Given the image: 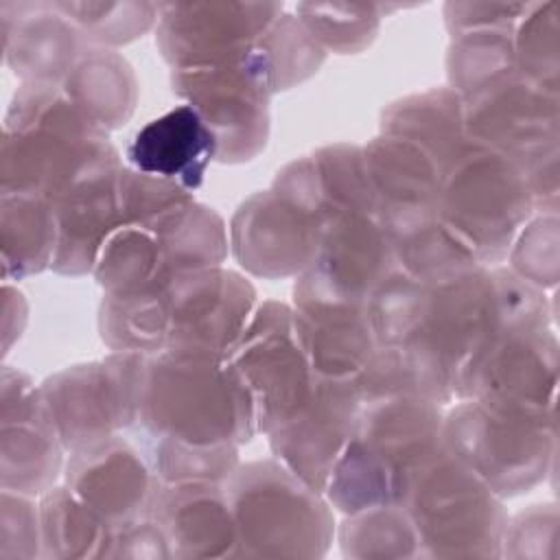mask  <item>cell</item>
Instances as JSON below:
<instances>
[{
	"mask_svg": "<svg viewBox=\"0 0 560 560\" xmlns=\"http://www.w3.org/2000/svg\"><path fill=\"white\" fill-rule=\"evenodd\" d=\"M300 22L317 44L337 50H359L374 37L378 13L374 4H298Z\"/></svg>",
	"mask_w": 560,
	"mask_h": 560,
	"instance_id": "4316f807",
	"label": "cell"
},
{
	"mask_svg": "<svg viewBox=\"0 0 560 560\" xmlns=\"http://www.w3.org/2000/svg\"><path fill=\"white\" fill-rule=\"evenodd\" d=\"M293 324L317 376L352 381L378 348L368 306L339 302L302 287H295Z\"/></svg>",
	"mask_w": 560,
	"mask_h": 560,
	"instance_id": "ac0fdd59",
	"label": "cell"
},
{
	"mask_svg": "<svg viewBox=\"0 0 560 560\" xmlns=\"http://www.w3.org/2000/svg\"><path fill=\"white\" fill-rule=\"evenodd\" d=\"M514 39L510 28H483L459 33L451 55L448 74L457 90L468 96L512 74Z\"/></svg>",
	"mask_w": 560,
	"mask_h": 560,
	"instance_id": "484cf974",
	"label": "cell"
},
{
	"mask_svg": "<svg viewBox=\"0 0 560 560\" xmlns=\"http://www.w3.org/2000/svg\"><path fill=\"white\" fill-rule=\"evenodd\" d=\"M120 168L98 173L52 203L57 271L83 273L96 265L101 247L120 223Z\"/></svg>",
	"mask_w": 560,
	"mask_h": 560,
	"instance_id": "44dd1931",
	"label": "cell"
},
{
	"mask_svg": "<svg viewBox=\"0 0 560 560\" xmlns=\"http://www.w3.org/2000/svg\"><path fill=\"white\" fill-rule=\"evenodd\" d=\"M214 155V133L188 103L147 122L127 147V160L138 173L166 179L186 190L203 182Z\"/></svg>",
	"mask_w": 560,
	"mask_h": 560,
	"instance_id": "ffe728a7",
	"label": "cell"
},
{
	"mask_svg": "<svg viewBox=\"0 0 560 560\" xmlns=\"http://www.w3.org/2000/svg\"><path fill=\"white\" fill-rule=\"evenodd\" d=\"M72 24L98 42H125L151 26L160 7L155 4H85V2H57Z\"/></svg>",
	"mask_w": 560,
	"mask_h": 560,
	"instance_id": "83f0119b",
	"label": "cell"
},
{
	"mask_svg": "<svg viewBox=\"0 0 560 560\" xmlns=\"http://www.w3.org/2000/svg\"><path fill=\"white\" fill-rule=\"evenodd\" d=\"M328 479L346 512L400 505L416 475L444 451L438 400L416 394L365 400Z\"/></svg>",
	"mask_w": 560,
	"mask_h": 560,
	"instance_id": "277c9868",
	"label": "cell"
},
{
	"mask_svg": "<svg viewBox=\"0 0 560 560\" xmlns=\"http://www.w3.org/2000/svg\"><path fill=\"white\" fill-rule=\"evenodd\" d=\"M127 427L151 457L188 448H236L256 427L249 387L230 352L166 348L129 352Z\"/></svg>",
	"mask_w": 560,
	"mask_h": 560,
	"instance_id": "6da1fadb",
	"label": "cell"
},
{
	"mask_svg": "<svg viewBox=\"0 0 560 560\" xmlns=\"http://www.w3.org/2000/svg\"><path fill=\"white\" fill-rule=\"evenodd\" d=\"M464 129L468 140L503 153L529 175L542 164L545 144L556 149L553 94L510 74L468 96Z\"/></svg>",
	"mask_w": 560,
	"mask_h": 560,
	"instance_id": "8fae6325",
	"label": "cell"
},
{
	"mask_svg": "<svg viewBox=\"0 0 560 560\" xmlns=\"http://www.w3.org/2000/svg\"><path fill=\"white\" fill-rule=\"evenodd\" d=\"M278 4L192 2L160 7L158 44L175 68L232 59L280 18Z\"/></svg>",
	"mask_w": 560,
	"mask_h": 560,
	"instance_id": "4fadbf2b",
	"label": "cell"
},
{
	"mask_svg": "<svg viewBox=\"0 0 560 560\" xmlns=\"http://www.w3.org/2000/svg\"><path fill=\"white\" fill-rule=\"evenodd\" d=\"M57 219L50 201L37 195L2 192V262L4 276L22 278L52 265Z\"/></svg>",
	"mask_w": 560,
	"mask_h": 560,
	"instance_id": "cb8c5ba5",
	"label": "cell"
},
{
	"mask_svg": "<svg viewBox=\"0 0 560 560\" xmlns=\"http://www.w3.org/2000/svg\"><path fill=\"white\" fill-rule=\"evenodd\" d=\"M322 236V223L278 190L249 199L234 219V252L260 276L308 269Z\"/></svg>",
	"mask_w": 560,
	"mask_h": 560,
	"instance_id": "9a60e30c",
	"label": "cell"
},
{
	"mask_svg": "<svg viewBox=\"0 0 560 560\" xmlns=\"http://www.w3.org/2000/svg\"><path fill=\"white\" fill-rule=\"evenodd\" d=\"M118 168L116 151L55 83L18 90L2 136V192L55 203L81 182Z\"/></svg>",
	"mask_w": 560,
	"mask_h": 560,
	"instance_id": "3957f363",
	"label": "cell"
},
{
	"mask_svg": "<svg viewBox=\"0 0 560 560\" xmlns=\"http://www.w3.org/2000/svg\"><path fill=\"white\" fill-rule=\"evenodd\" d=\"M4 55L28 83H55L79 61V28L57 4L2 2Z\"/></svg>",
	"mask_w": 560,
	"mask_h": 560,
	"instance_id": "d6986e66",
	"label": "cell"
},
{
	"mask_svg": "<svg viewBox=\"0 0 560 560\" xmlns=\"http://www.w3.org/2000/svg\"><path fill=\"white\" fill-rule=\"evenodd\" d=\"M50 420L66 448L79 451L127 427L129 361L127 352L103 363L79 365L50 378L42 389Z\"/></svg>",
	"mask_w": 560,
	"mask_h": 560,
	"instance_id": "5bb4252c",
	"label": "cell"
},
{
	"mask_svg": "<svg viewBox=\"0 0 560 560\" xmlns=\"http://www.w3.org/2000/svg\"><path fill=\"white\" fill-rule=\"evenodd\" d=\"M228 499L236 525V542L260 545L256 553H311L330 536L326 505L287 466L249 464L230 475Z\"/></svg>",
	"mask_w": 560,
	"mask_h": 560,
	"instance_id": "ba28073f",
	"label": "cell"
},
{
	"mask_svg": "<svg viewBox=\"0 0 560 560\" xmlns=\"http://www.w3.org/2000/svg\"><path fill=\"white\" fill-rule=\"evenodd\" d=\"M545 407L475 396L444 422V448L497 494L534 483L545 466Z\"/></svg>",
	"mask_w": 560,
	"mask_h": 560,
	"instance_id": "8992f818",
	"label": "cell"
},
{
	"mask_svg": "<svg viewBox=\"0 0 560 560\" xmlns=\"http://www.w3.org/2000/svg\"><path fill=\"white\" fill-rule=\"evenodd\" d=\"M230 352L256 409V427L271 431L291 418L313 394L317 374L298 339L293 311L265 304Z\"/></svg>",
	"mask_w": 560,
	"mask_h": 560,
	"instance_id": "30bf717a",
	"label": "cell"
},
{
	"mask_svg": "<svg viewBox=\"0 0 560 560\" xmlns=\"http://www.w3.org/2000/svg\"><path fill=\"white\" fill-rule=\"evenodd\" d=\"M361 405L350 378L317 376L308 400L269 431L273 453L313 490H324L354 431Z\"/></svg>",
	"mask_w": 560,
	"mask_h": 560,
	"instance_id": "7c38bea8",
	"label": "cell"
},
{
	"mask_svg": "<svg viewBox=\"0 0 560 560\" xmlns=\"http://www.w3.org/2000/svg\"><path fill=\"white\" fill-rule=\"evenodd\" d=\"M464 131V105L457 92L448 90L409 96L383 116V133L418 144L442 168L466 142Z\"/></svg>",
	"mask_w": 560,
	"mask_h": 560,
	"instance_id": "603a6c76",
	"label": "cell"
},
{
	"mask_svg": "<svg viewBox=\"0 0 560 560\" xmlns=\"http://www.w3.org/2000/svg\"><path fill=\"white\" fill-rule=\"evenodd\" d=\"M254 289L219 267L182 271L133 293H107L103 337L125 352H230L247 326Z\"/></svg>",
	"mask_w": 560,
	"mask_h": 560,
	"instance_id": "7a4b0ae2",
	"label": "cell"
},
{
	"mask_svg": "<svg viewBox=\"0 0 560 560\" xmlns=\"http://www.w3.org/2000/svg\"><path fill=\"white\" fill-rule=\"evenodd\" d=\"M70 101L98 127H116L133 107V77L118 55L90 50L63 81Z\"/></svg>",
	"mask_w": 560,
	"mask_h": 560,
	"instance_id": "d4e9b609",
	"label": "cell"
},
{
	"mask_svg": "<svg viewBox=\"0 0 560 560\" xmlns=\"http://www.w3.org/2000/svg\"><path fill=\"white\" fill-rule=\"evenodd\" d=\"M532 203L534 195L523 168L466 138L442 168L435 214L475 260H488L508 252Z\"/></svg>",
	"mask_w": 560,
	"mask_h": 560,
	"instance_id": "5b68a950",
	"label": "cell"
},
{
	"mask_svg": "<svg viewBox=\"0 0 560 560\" xmlns=\"http://www.w3.org/2000/svg\"><path fill=\"white\" fill-rule=\"evenodd\" d=\"M68 488L112 527L136 523L158 494L149 462L116 435L72 451Z\"/></svg>",
	"mask_w": 560,
	"mask_h": 560,
	"instance_id": "e0dca14e",
	"label": "cell"
},
{
	"mask_svg": "<svg viewBox=\"0 0 560 560\" xmlns=\"http://www.w3.org/2000/svg\"><path fill=\"white\" fill-rule=\"evenodd\" d=\"M2 383V488L46 492L61 466V438L24 374L4 370Z\"/></svg>",
	"mask_w": 560,
	"mask_h": 560,
	"instance_id": "2e32d148",
	"label": "cell"
},
{
	"mask_svg": "<svg viewBox=\"0 0 560 560\" xmlns=\"http://www.w3.org/2000/svg\"><path fill=\"white\" fill-rule=\"evenodd\" d=\"M151 512L155 523L179 553L214 556L219 545H236V525L228 492L217 481L171 483L155 494Z\"/></svg>",
	"mask_w": 560,
	"mask_h": 560,
	"instance_id": "7402d4cb",
	"label": "cell"
},
{
	"mask_svg": "<svg viewBox=\"0 0 560 560\" xmlns=\"http://www.w3.org/2000/svg\"><path fill=\"white\" fill-rule=\"evenodd\" d=\"M175 90L210 127L221 160H247L267 138L271 83L256 44L225 61L175 68Z\"/></svg>",
	"mask_w": 560,
	"mask_h": 560,
	"instance_id": "9c48e42d",
	"label": "cell"
},
{
	"mask_svg": "<svg viewBox=\"0 0 560 560\" xmlns=\"http://www.w3.org/2000/svg\"><path fill=\"white\" fill-rule=\"evenodd\" d=\"M400 505L429 553H494L501 542L505 518L497 492L446 448L416 475Z\"/></svg>",
	"mask_w": 560,
	"mask_h": 560,
	"instance_id": "52a82bcc",
	"label": "cell"
}]
</instances>
